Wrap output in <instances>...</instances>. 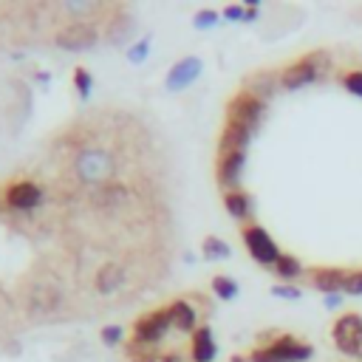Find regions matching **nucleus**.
<instances>
[{
	"mask_svg": "<svg viewBox=\"0 0 362 362\" xmlns=\"http://www.w3.org/2000/svg\"><path fill=\"white\" fill-rule=\"evenodd\" d=\"M328 65H331V60H328L326 51H312V54L300 57L298 62L286 65V68L280 71V88H286V91H300V88H306V85L317 83V80L323 77V71H328Z\"/></svg>",
	"mask_w": 362,
	"mask_h": 362,
	"instance_id": "obj_1",
	"label": "nucleus"
},
{
	"mask_svg": "<svg viewBox=\"0 0 362 362\" xmlns=\"http://www.w3.org/2000/svg\"><path fill=\"white\" fill-rule=\"evenodd\" d=\"M74 170H77L80 181L108 187V184H113L116 162H113V156H111L108 151H102V148H85V151L77 156Z\"/></svg>",
	"mask_w": 362,
	"mask_h": 362,
	"instance_id": "obj_2",
	"label": "nucleus"
},
{
	"mask_svg": "<svg viewBox=\"0 0 362 362\" xmlns=\"http://www.w3.org/2000/svg\"><path fill=\"white\" fill-rule=\"evenodd\" d=\"M331 340H334V348L342 356L362 359V314L359 312L340 314L331 326Z\"/></svg>",
	"mask_w": 362,
	"mask_h": 362,
	"instance_id": "obj_3",
	"label": "nucleus"
},
{
	"mask_svg": "<svg viewBox=\"0 0 362 362\" xmlns=\"http://www.w3.org/2000/svg\"><path fill=\"white\" fill-rule=\"evenodd\" d=\"M241 238H244V246L252 255V260L260 263V266H274L280 260V255H283L280 246L274 244V238L260 224H246L241 230Z\"/></svg>",
	"mask_w": 362,
	"mask_h": 362,
	"instance_id": "obj_4",
	"label": "nucleus"
},
{
	"mask_svg": "<svg viewBox=\"0 0 362 362\" xmlns=\"http://www.w3.org/2000/svg\"><path fill=\"white\" fill-rule=\"evenodd\" d=\"M170 328H173V320H170V312L167 309L148 312V314H141L133 323V342L136 345H153V342L165 340V334Z\"/></svg>",
	"mask_w": 362,
	"mask_h": 362,
	"instance_id": "obj_5",
	"label": "nucleus"
},
{
	"mask_svg": "<svg viewBox=\"0 0 362 362\" xmlns=\"http://www.w3.org/2000/svg\"><path fill=\"white\" fill-rule=\"evenodd\" d=\"M97 40H99V32H97V26L88 23V20L68 23V26H62V29L57 32V37H54L57 48H62V51H88V48L97 46Z\"/></svg>",
	"mask_w": 362,
	"mask_h": 362,
	"instance_id": "obj_6",
	"label": "nucleus"
},
{
	"mask_svg": "<svg viewBox=\"0 0 362 362\" xmlns=\"http://www.w3.org/2000/svg\"><path fill=\"white\" fill-rule=\"evenodd\" d=\"M263 113H266V102H260L258 97H252L246 91L235 94L230 99V105H227V122H238V125H244L249 130H258Z\"/></svg>",
	"mask_w": 362,
	"mask_h": 362,
	"instance_id": "obj_7",
	"label": "nucleus"
},
{
	"mask_svg": "<svg viewBox=\"0 0 362 362\" xmlns=\"http://www.w3.org/2000/svg\"><path fill=\"white\" fill-rule=\"evenodd\" d=\"M201 71H204V62L198 57H181L179 62L170 65L167 77H165V88L170 94H181L201 77Z\"/></svg>",
	"mask_w": 362,
	"mask_h": 362,
	"instance_id": "obj_8",
	"label": "nucleus"
},
{
	"mask_svg": "<svg viewBox=\"0 0 362 362\" xmlns=\"http://www.w3.org/2000/svg\"><path fill=\"white\" fill-rule=\"evenodd\" d=\"M348 274L351 269H342V266H314L309 269V283L323 295H342Z\"/></svg>",
	"mask_w": 362,
	"mask_h": 362,
	"instance_id": "obj_9",
	"label": "nucleus"
},
{
	"mask_svg": "<svg viewBox=\"0 0 362 362\" xmlns=\"http://www.w3.org/2000/svg\"><path fill=\"white\" fill-rule=\"evenodd\" d=\"M40 201H43V190H40L37 181H29V179L12 181L9 190H6V204L18 212H32V209L40 207Z\"/></svg>",
	"mask_w": 362,
	"mask_h": 362,
	"instance_id": "obj_10",
	"label": "nucleus"
},
{
	"mask_svg": "<svg viewBox=\"0 0 362 362\" xmlns=\"http://www.w3.org/2000/svg\"><path fill=\"white\" fill-rule=\"evenodd\" d=\"M246 167V153H218V167H215V176H218V184L224 193L241 190V176Z\"/></svg>",
	"mask_w": 362,
	"mask_h": 362,
	"instance_id": "obj_11",
	"label": "nucleus"
},
{
	"mask_svg": "<svg viewBox=\"0 0 362 362\" xmlns=\"http://www.w3.org/2000/svg\"><path fill=\"white\" fill-rule=\"evenodd\" d=\"M269 345H272V351H274L280 359H286V362H309V359L314 356L312 342H306V340H300V337H295V334H277Z\"/></svg>",
	"mask_w": 362,
	"mask_h": 362,
	"instance_id": "obj_12",
	"label": "nucleus"
},
{
	"mask_svg": "<svg viewBox=\"0 0 362 362\" xmlns=\"http://www.w3.org/2000/svg\"><path fill=\"white\" fill-rule=\"evenodd\" d=\"M255 130L238 125V122H227L221 130V141H218V153H246V144L252 139Z\"/></svg>",
	"mask_w": 362,
	"mask_h": 362,
	"instance_id": "obj_13",
	"label": "nucleus"
},
{
	"mask_svg": "<svg viewBox=\"0 0 362 362\" xmlns=\"http://www.w3.org/2000/svg\"><path fill=\"white\" fill-rule=\"evenodd\" d=\"M190 356H193V362H212L215 356H218V342H215V334H212L209 326H201L193 334Z\"/></svg>",
	"mask_w": 362,
	"mask_h": 362,
	"instance_id": "obj_14",
	"label": "nucleus"
},
{
	"mask_svg": "<svg viewBox=\"0 0 362 362\" xmlns=\"http://www.w3.org/2000/svg\"><path fill=\"white\" fill-rule=\"evenodd\" d=\"M277 85H280V74H272V71H255L252 77H246L244 91L252 94V97H258L260 102H266V99L274 97Z\"/></svg>",
	"mask_w": 362,
	"mask_h": 362,
	"instance_id": "obj_15",
	"label": "nucleus"
},
{
	"mask_svg": "<svg viewBox=\"0 0 362 362\" xmlns=\"http://www.w3.org/2000/svg\"><path fill=\"white\" fill-rule=\"evenodd\" d=\"M167 312H170V320H173V328H179V331H184V334H195L201 326H198V312L187 303V300H173L170 306H167Z\"/></svg>",
	"mask_w": 362,
	"mask_h": 362,
	"instance_id": "obj_16",
	"label": "nucleus"
},
{
	"mask_svg": "<svg viewBox=\"0 0 362 362\" xmlns=\"http://www.w3.org/2000/svg\"><path fill=\"white\" fill-rule=\"evenodd\" d=\"M122 283H125V269H122L119 263H105V266L97 272V277H94V286H97L99 295H113V292H119Z\"/></svg>",
	"mask_w": 362,
	"mask_h": 362,
	"instance_id": "obj_17",
	"label": "nucleus"
},
{
	"mask_svg": "<svg viewBox=\"0 0 362 362\" xmlns=\"http://www.w3.org/2000/svg\"><path fill=\"white\" fill-rule=\"evenodd\" d=\"M57 303H60V292L51 288V286H37L32 292V298H29L32 314H48V312L57 309Z\"/></svg>",
	"mask_w": 362,
	"mask_h": 362,
	"instance_id": "obj_18",
	"label": "nucleus"
},
{
	"mask_svg": "<svg viewBox=\"0 0 362 362\" xmlns=\"http://www.w3.org/2000/svg\"><path fill=\"white\" fill-rule=\"evenodd\" d=\"M224 207H227V212L232 215L235 221H249V215H252V198L244 190L224 193Z\"/></svg>",
	"mask_w": 362,
	"mask_h": 362,
	"instance_id": "obj_19",
	"label": "nucleus"
},
{
	"mask_svg": "<svg viewBox=\"0 0 362 362\" xmlns=\"http://www.w3.org/2000/svg\"><path fill=\"white\" fill-rule=\"evenodd\" d=\"M274 274L283 280V283H292V280H298V277H303L306 274V266L300 263V258H295V255H280V260L274 263Z\"/></svg>",
	"mask_w": 362,
	"mask_h": 362,
	"instance_id": "obj_20",
	"label": "nucleus"
},
{
	"mask_svg": "<svg viewBox=\"0 0 362 362\" xmlns=\"http://www.w3.org/2000/svg\"><path fill=\"white\" fill-rule=\"evenodd\" d=\"M212 295L218 298V300H235L241 295V286L230 274H215L212 277Z\"/></svg>",
	"mask_w": 362,
	"mask_h": 362,
	"instance_id": "obj_21",
	"label": "nucleus"
},
{
	"mask_svg": "<svg viewBox=\"0 0 362 362\" xmlns=\"http://www.w3.org/2000/svg\"><path fill=\"white\" fill-rule=\"evenodd\" d=\"M201 252L207 260H227L232 255V246L224 241V238H215V235H207L204 244H201Z\"/></svg>",
	"mask_w": 362,
	"mask_h": 362,
	"instance_id": "obj_22",
	"label": "nucleus"
},
{
	"mask_svg": "<svg viewBox=\"0 0 362 362\" xmlns=\"http://www.w3.org/2000/svg\"><path fill=\"white\" fill-rule=\"evenodd\" d=\"M130 32H133V18L122 12V15H116V18L111 20V29H108V40L119 46V43H125V40L130 37Z\"/></svg>",
	"mask_w": 362,
	"mask_h": 362,
	"instance_id": "obj_23",
	"label": "nucleus"
},
{
	"mask_svg": "<svg viewBox=\"0 0 362 362\" xmlns=\"http://www.w3.org/2000/svg\"><path fill=\"white\" fill-rule=\"evenodd\" d=\"M340 83H342V88H345L348 94H354V97L362 99V68H348V71H342Z\"/></svg>",
	"mask_w": 362,
	"mask_h": 362,
	"instance_id": "obj_24",
	"label": "nucleus"
},
{
	"mask_svg": "<svg viewBox=\"0 0 362 362\" xmlns=\"http://www.w3.org/2000/svg\"><path fill=\"white\" fill-rule=\"evenodd\" d=\"M148 54H151V37H141V40L130 43V48H127V62L141 65L144 60H148Z\"/></svg>",
	"mask_w": 362,
	"mask_h": 362,
	"instance_id": "obj_25",
	"label": "nucleus"
},
{
	"mask_svg": "<svg viewBox=\"0 0 362 362\" xmlns=\"http://www.w3.org/2000/svg\"><path fill=\"white\" fill-rule=\"evenodd\" d=\"M272 295L280 298V300H300L303 298V288L295 286V283H274L272 286Z\"/></svg>",
	"mask_w": 362,
	"mask_h": 362,
	"instance_id": "obj_26",
	"label": "nucleus"
},
{
	"mask_svg": "<svg viewBox=\"0 0 362 362\" xmlns=\"http://www.w3.org/2000/svg\"><path fill=\"white\" fill-rule=\"evenodd\" d=\"M74 85H77V91H80V97L85 99L88 94H91V88H94V77H91V71L88 68H77L74 71Z\"/></svg>",
	"mask_w": 362,
	"mask_h": 362,
	"instance_id": "obj_27",
	"label": "nucleus"
},
{
	"mask_svg": "<svg viewBox=\"0 0 362 362\" xmlns=\"http://www.w3.org/2000/svg\"><path fill=\"white\" fill-rule=\"evenodd\" d=\"M218 20H221V12H215V9H201V12H195L193 26H195V29H212Z\"/></svg>",
	"mask_w": 362,
	"mask_h": 362,
	"instance_id": "obj_28",
	"label": "nucleus"
},
{
	"mask_svg": "<svg viewBox=\"0 0 362 362\" xmlns=\"http://www.w3.org/2000/svg\"><path fill=\"white\" fill-rule=\"evenodd\" d=\"M99 340H102L108 348H113V345H122L125 331H122V326H105V328L99 331Z\"/></svg>",
	"mask_w": 362,
	"mask_h": 362,
	"instance_id": "obj_29",
	"label": "nucleus"
},
{
	"mask_svg": "<svg viewBox=\"0 0 362 362\" xmlns=\"http://www.w3.org/2000/svg\"><path fill=\"white\" fill-rule=\"evenodd\" d=\"M249 362H286V359H280L272 351V345H258V348L249 351Z\"/></svg>",
	"mask_w": 362,
	"mask_h": 362,
	"instance_id": "obj_30",
	"label": "nucleus"
},
{
	"mask_svg": "<svg viewBox=\"0 0 362 362\" xmlns=\"http://www.w3.org/2000/svg\"><path fill=\"white\" fill-rule=\"evenodd\" d=\"M342 295H348V298H359V295H362V269H354V272L348 274Z\"/></svg>",
	"mask_w": 362,
	"mask_h": 362,
	"instance_id": "obj_31",
	"label": "nucleus"
},
{
	"mask_svg": "<svg viewBox=\"0 0 362 362\" xmlns=\"http://www.w3.org/2000/svg\"><path fill=\"white\" fill-rule=\"evenodd\" d=\"M221 18L232 20V23H238V20H246V6H244V4H238V6H227V9L221 12Z\"/></svg>",
	"mask_w": 362,
	"mask_h": 362,
	"instance_id": "obj_32",
	"label": "nucleus"
},
{
	"mask_svg": "<svg viewBox=\"0 0 362 362\" xmlns=\"http://www.w3.org/2000/svg\"><path fill=\"white\" fill-rule=\"evenodd\" d=\"M323 303H326V309H340V306L345 303V298H342V295H326Z\"/></svg>",
	"mask_w": 362,
	"mask_h": 362,
	"instance_id": "obj_33",
	"label": "nucleus"
},
{
	"mask_svg": "<svg viewBox=\"0 0 362 362\" xmlns=\"http://www.w3.org/2000/svg\"><path fill=\"white\" fill-rule=\"evenodd\" d=\"M159 362H181L176 354H170V356H159Z\"/></svg>",
	"mask_w": 362,
	"mask_h": 362,
	"instance_id": "obj_34",
	"label": "nucleus"
},
{
	"mask_svg": "<svg viewBox=\"0 0 362 362\" xmlns=\"http://www.w3.org/2000/svg\"><path fill=\"white\" fill-rule=\"evenodd\" d=\"M133 362H159V359H153V356H136Z\"/></svg>",
	"mask_w": 362,
	"mask_h": 362,
	"instance_id": "obj_35",
	"label": "nucleus"
},
{
	"mask_svg": "<svg viewBox=\"0 0 362 362\" xmlns=\"http://www.w3.org/2000/svg\"><path fill=\"white\" fill-rule=\"evenodd\" d=\"M232 362H249V356H232Z\"/></svg>",
	"mask_w": 362,
	"mask_h": 362,
	"instance_id": "obj_36",
	"label": "nucleus"
}]
</instances>
